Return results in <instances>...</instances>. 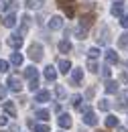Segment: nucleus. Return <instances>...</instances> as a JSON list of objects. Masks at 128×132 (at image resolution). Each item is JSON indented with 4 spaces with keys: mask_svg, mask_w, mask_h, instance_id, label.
Masks as SVG:
<instances>
[{
    "mask_svg": "<svg viewBox=\"0 0 128 132\" xmlns=\"http://www.w3.org/2000/svg\"><path fill=\"white\" fill-rule=\"evenodd\" d=\"M27 55L31 57L33 61H41V59H43V45H39V43H33V45H29Z\"/></svg>",
    "mask_w": 128,
    "mask_h": 132,
    "instance_id": "nucleus-1",
    "label": "nucleus"
},
{
    "mask_svg": "<svg viewBox=\"0 0 128 132\" xmlns=\"http://www.w3.org/2000/svg\"><path fill=\"white\" fill-rule=\"evenodd\" d=\"M8 87L12 89V92H20L22 89V79L18 77V75H8Z\"/></svg>",
    "mask_w": 128,
    "mask_h": 132,
    "instance_id": "nucleus-2",
    "label": "nucleus"
},
{
    "mask_svg": "<svg viewBox=\"0 0 128 132\" xmlns=\"http://www.w3.org/2000/svg\"><path fill=\"white\" fill-rule=\"evenodd\" d=\"M22 43H25V41H22V37H20L18 33H12L10 37H8V47H12V49H20Z\"/></svg>",
    "mask_w": 128,
    "mask_h": 132,
    "instance_id": "nucleus-3",
    "label": "nucleus"
},
{
    "mask_svg": "<svg viewBox=\"0 0 128 132\" xmlns=\"http://www.w3.org/2000/svg\"><path fill=\"white\" fill-rule=\"evenodd\" d=\"M98 43H100V45H108V43H110V29H108V27H102V29H100Z\"/></svg>",
    "mask_w": 128,
    "mask_h": 132,
    "instance_id": "nucleus-4",
    "label": "nucleus"
},
{
    "mask_svg": "<svg viewBox=\"0 0 128 132\" xmlns=\"http://www.w3.org/2000/svg\"><path fill=\"white\" fill-rule=\"evenodd\" d=\"M47 24H49L51 31H59V29H63V18L61 16H51Z\"/></svg>",
    "mask_w": 128,
    "mask_h": 132,
    "instance_id": "nucleus-5",
    "label": "nucleus"
},
{
    "mask_svg": "<svg viewBox=\"0 0 128 132\" xmlns=\"http://www.w3.org/2000/svg\"><path fill=\"white\" fill-rule=\"evenodd\" d=\"M83 122L90 124V126H96L98 124V118H96V114L92 112V108H87V110L83 112Z\"/></svg>",
    "mask_w": 128,
    "mask_h": 132,
    "instance_id": "nucleus-6",
    "label": "nucleus"
},
{
    "mask_svg": "<svg viewBox=\"0 0 128 132\" xmlns=\"http://www.w3.org/2000/svg\"><path fill=\"white\" fill-rule=\"evenodd\" d=\"M57 122H59V126L63 128V130H67V128H71V116L69 114H59V118H57Z\"/></svg>",
    "mask_w": 128,
    "mask_h": 132,
    "instance_id": "nucleus-7",
    "label": "nucleus"
},
{
    "mask_svg": "<svg viewBox=\"0 0 128 132\" xmlns=\"http://www.w3.org/2000/svg\"><path fill=\"white\" fill-rule=\"evenodd\" d=\"M116 106H118L120 110L128 108V89H124V92H120V94H118V102H116Z\"/></svg>",
    "mask_w": 128,
    "mask_h": 132,
    "instance_id": "nucleus-8",
    "label": "nucleus"
},
{
    "mask_svg": "<svg viewBox=\"0 0 128 132\" xmlns=\"http://www.w3.org/2000/svg\"><path fill=\"white\" fill-rule=\"evenodd\" d=\"M69 79H71V83H73V85H79V83H81V79H83V71H81L79 67H75Z\"/></svg>",
    "mask_w": 128,
    "mask_h": 132,
    "instance_id": "nucleus-9",
    "label": "nucleus"
},
{
    "mask_svg": "<svg viewBox=\"0 0 128 132\" xmlns=\"http://www.w3.org/2000/svg\"><path fill=\"white\" fill-rule=\"evenodd\" d=\"M94 20H96V16H94V14H83V16H81V20H79V24L83 27V29H87V31H90V27L94 24Z\"/></svg>",
    "mask_w": 128,
    "mask_h": 132,
    "instance_id": "nucleus-10",
    "label": "nucleus"
},
{
    "mask_svg": "<svg viewBox=\"0 0 128 132\" xmlns=\"http://www.w3.org/2000/svg\"><path fill=\"white\" fill-rule=\"evenodd\" d=\"M106 63H108V65L118 63V53H116L114 49H108V51H106Z\"/></svg>",
    "mask_w": 128,
    "mask_h": 132,
    "instance_id": "nucleus-11",
    "label": "nucleus"
},
{
    "mask_svg": "<svg viewBox=\"0 0 128 132\" xmlns=\"http://www.w3.org/2000/svg\"><path fill=\"white\" fill-rule=\"evenodd\" d=\"M55 77H57V69L53 65H47L45 67V79L47 81H55Z\"/></svg>",
    "mask_w": 128,
    "mask_h": 132,
    "instance_id": "nucleus-12",
    "label": "nucleus"
},
{
    "mask_svg": "<svg viewBox=\"0 0 128 132\" xmlns=\"http://www.w3.org/2000/svg\"><path fill=\"white\" fill-rule=\"evenodd\" d=\"M2 22H4V27H8V29H14V27H16V16L10 12V14H6V16L2 18Z\"/></svg>",
    "mask_w": 128,
    "mask_h": 132,
    "instance_id": "nucleus-13",
    "label": "nucleus"
},
{
    "mask_svg": "<svg viewBox=\"0 0 128 132\" xmlns=\"http://www.w3.org/2000/svg\"><path fill=\"white\" fill-rule=\"evenodd\" d=\"M57 67H59V71H61V73H69L71 63H69L67 59H57Z\"/></svg>",
    "mask_w": 128,
    "mask_h": 132,
    "instance_id": "nucleus-14",
    "label": "nucleus"
},
{
    "mask_svg": "<svg viewBox=\"0 0 128 132\" xmlns=\"http://www.w3.org/2000/svg\"><path fill=\"white\" fill-rule=\"evenodd\" d=\"M25 75H27V79L31 81V79H37V75H39V71H37V67L35 65H29L25 69Z\"/></svg>",
    "mask_w": 128,
    "mask_h": 132,
    "instance_id": "nucleus-15",
    "label": "nucleus"
},
{
    "mask_svg": "<svg viewBox=\"0 0 128 132\" xmlns=\"http://www.w3.org/2000/svg\"><path fill=\"white\" fill-rule=\"evenodd\" d=\"M104 87H106V94H116V92H118V81H114V79H108Z\"/></svg>",
    "mask_w": 128,
    "mask_h": 132,
    "instance_id": "nucleus-16",
    "label": "nucleus"
},
{
    "mask_svg": "<svg viewBox=\"0 0 128 132\" xmlns=\"http://www.w3.org/2000/svg\"><path fill=\"white\" fill-rule=\"evenodd\" d=\"M35 100H37V102H41V104H45V102H49V100H51V94H49L47 89H43V92H37Z\"/></svg>",
    "mask_w": 128,
    "mask_h": 132,
    "instance_id": "nucleus-17",
    "label": "nucleus"
},
{
    "mask_svg": "<svg viewBox=\"0 0 128 132\" xmlns=\"http://www.w3.org/2000/svg\"><path fill=\"white\" fill-rule=\"evenodd\" d=\"M106 126L108 128H118V118L114 114H108L106 116Z\"/></svg>",
    "mask_w": 128,
    "mask_h": 132,
    "instance_id": "nucleus-18",
    "label": "nucleus"
},
{
    "mask_svg": "<svg viewBox=\"0 0 128 132\" xmlns=\"http://www.w3.org/2000/svg\"><path fill=\"white\" fill-rule=\"evenodd\" d=\"M4 8L8 10V14H10V12L14 14L16 8H18V2H16V0H8V2H4Z\"/></svg>",
    "mask_w": 128,
    "mask_h": 132,
    "instance_id": "nucleus-19",
    "label": "nucleus"
},
{
    "mask_svg": "<svg viewBox=\"0 0 128 132\" xmlns=\"http://www.w3.org/2000/svg\"><path fill=\"white\" fill-rule=\"evenodd\" d=\"M69 51H71V43H69L67 39L59 41V53H69Z\"/></svg>",
    "mask_w": 128,
    "mask_h": 132,
    "instance_id": "nucleus-20",
    "label": "nucleus"
},
{
    "mask_svg": "<svg viewBox=\"0 0 128 132\" xmlns=\"http://www.w3.org/2000/svg\"><path fill=\"white\" fill-rule=\"evenodd\" d=\"M55 96H57V100H59V102L67 98V92H65L63 85H57V87H55Z\"/></svg>",
    "mask_w": 128,
    "mask_h": 132,
    "instance_id": "nucleus-21",
    "label": "nucleus"
},
{
    "mask_svg": "<svg viewBox=\"0 0 128 132\" xmlns=\"http://www.w3.org/2000/svg\"><path fill=\"white\" fill-rule=\"evenodd\" d=\"M61 8L65 10V14H67L69 18L75 16V4H73V2H71V4H65V6H61Z\"/></svg>",
    "mask_w": 128,
    "mask_h": 132,
    "instance_id": "nucleus-22",
    "label": "nucleus"
},
{
    "mask_svg": "<svg viewBox=\"0 0 128 132\" xmlns=\"http://www.w3.org/2000/svg\"><path fill=\"white\" fill-rule=\"evenodd\" d=\"M73 33H75V37H77V39H85V37H87V29H83L81 24H77Z\"/></svg>",
    "mask_w": 128,
    "mask_h": 132,
    "instance_id": "nucleus-23",
    "label": "nucleus"
},
{
    "mask_svg": "<svg viewBox=\"0 0 128 132\" xmlns=\"http://www.w3.org/2000/svg\"><path fill=\"white\" fill-rule=\"evenodd\" d=\"M4 112H6V114H10L12 118H14V116H16V108H14V104H12V102H6V104H4Z\"/></svg>",
    "mask_w": 128,
    "mask_h": 132,
    "instance_id": "nucleus-24",
    "label": "nucleus"
},
{
    "mask_svg": "<svg viewBox=\"0 0 128 132\" xmlns=\"http://www.w3.org/2000/svg\"><path fill=\"white\" fill-rule=\"evenodd\" d=\"M10 63H12V65H22V55H20V53H12V55H10Z\"/></svg>",
    "mask_w": 128,
    "mask_h": 132,
    "instance_id": "nucleus-25",
    "label": "nucleus"
},
{
    "mask_svg": "<svg viewBox=\"0 0 128 132\" xmlns=\"http://www.w3.org/2000/svg\"><path fill=\"white\" fill-rule=\"evenodd\" d=\"M81 104H83V98H81V96H77V94H75V96H71V106H73V108H77V110H79Z\"/></svg>",
    "mask_w": 128,
    "mask_h": 132,
    "instance_id": "nucleus-26",
    "label": "nucleus"
},
{
    "mask_svg": "<svg viewBox=\"0 0 128 132\" xmlns=\"http://www.w3.org/2000/svg\"><path fill=\"white\" fill-rule=\"evenodd\" d=\"M98 108H100L102 112H108V110H110V102H108V98L100 100V104H98Z\"/></svg>",
    "mask_w": 128,
    "mask_h": 132,
    "instance_id": "nucleus-27",
    "label": "nucleus"
},
{
    "mask_svg": "<svg viewBox=\"0 0 128 132\" xmlns=\"http://www.w3.org/2000/svg\"><path fill=\"white\" fill-rule=\"evenodd\" d=\"M87 69H90L92 73H98V71H100V67H98L96 59H90V61H87Z\"/></svg>",
    "mask_w": 128,
    "mask_h": 132,
    "instance_id": "nucleus-28",
    "label": "nucleus"
},
{
    "mask_svg": "<svg viewBox=\"0 0 128 132\" xmlns=\"http://www.w3.org/2000/svg\"><path fill=\"white\" fill-rule=\"evenodd\" d=\"M37 118L43 120V122H47L49 120V110H37Z\"/></svg>",
    "mask_w": 128,
    "mask_h": 132,
    "instance_id": "nucleus-29",
    "label": "nucleus"
},
{
    "mask_svg": "<svg viewBox=\"0 0 128 132\" xmlns=\"http://www.w3.org/2000/svg\"><path fill=\"white\" fill-rule=\"evenodd\" d=\"M112 14H114V16H118V18L124 16V8H122L120 4H118V6H114V8H112Z\"/></svg>",
    "mask_w": 128,
    "mask_h": 132,
    "instance_id": "nucleus-30",
    "label": "nucleus"
},
{
    "mask_svg": "<svg viewBox=\"0 0 128 132\" xmlns=\"http://www.w3.org/2000/svg\"><path fill=\"white\" fill-rule=\"evenodd\" d=\"M118 45H120V47H128V31L118 39Z\"/></svg>",
    "mask_w": 128,
    "mask_h": 132,
    "instance_id": "nucleus-31",
    "label": "nucleus"
},
{
    "mask_svg": "<svg viewBox=\"0 0 128 132\" xmlns=\"http://www.w3.org/2000/svg\"><path fill=\"white\" fill-rule=\"evenodd\" d=\"M39 4H41L39 0H27V4H25V6H27V8H31V10H35V8H39Z\"/></svg>",
    "mask_w": 128,
    "mask_h": 132,
    "instance_id": "nucleus-32",
    "label": "nucleus"
},
{
    "mask_svg": "<svg viewBox=\"0 0 128 132\" xmlns=\"http://www.w3.org/2000/svg\"><path fill=\"white\" fill-rule=\"evenodd\" d=\"M35 132H51L47 124H35Z\"/></svg>",
    "mask_w": 128,
    "mask_h": 132,
    "instance_id": "nucleus-33",
    "label": "nucleus"
},
{
    "mask_svg": "<svg viewBox=\"0 0 128 132\" xmlns=\"http://www.w3.org/2000/svg\"><path fill=\"white\" fill-rule=\"evenodd\" d=\"M102 73H104V77H106V79H110V75H112V69H110V65H108V63L102 67Z\"/></svg>",
    "mask_w": 128,
    "mask_h": 132,
    "instance_id": "nucleus-34",
    "label": "nucleus"
},
{
    "mask_svg": "<svg viewBox=\"0 0 128 132\" xmlns=\"http://www.w3.org/2000/svg\"><path fill=\"white\" fill-rule=\"evenodd\" d=\"M29 89H31V92H37V89H39V79H31V81H29Z\"/></svg>",
    "mask_w": 128,
    "mask_h": 132,
    "instance_id": "nucleus-35",
    "label": "nucleus"
},
{
    "mask_svg": "<svg viewBox=\"0 0 128 132\" xmlns=\"http://www.w3.org/2000/svg\"><path fill=\"white\" fill-rule=\"evenodd\" d=\"M98 55H100V51H98L96 47H94V49H90V51H87V57H90V59H98Z\"/></svg>",
    "mask_w": 128,
    "mask_h": 132,
    "instance_id": "nucleus-36",
    "label": "nucleus"
},
{
    "mask_svg": "<svg viewBox=\"0 0 128 132\" xmlns=\"http://www.w3.org/2000/svg\"><path fill=\"white\" fill-rule=\"evenodd\" d=\"M120 27H122V29H128V16H126V14L120 16Z\"/></svg>",
    "mask_w": 128,
    "mask_h": 132,
    "instance_id": "nucleus-37",
    "label": "nucleus"
},
{
    "mask_svg": "<svg viewBox=\"0 0 128 132\" xmlns=\"http://www.w3.org/2000/svg\"><path fill=\"white\" fill-rule=\"evenodd\" d=\"M94 96H96V89H94V87H87V92H85V98H87V100H92Z\"/></svg>",
    "mask_w": 128,
    "mask_h": 132,
    "instance_id": "nucleus-38",
    "label": "nucleus"
},
{
    "mask_svg": "<svg viewBox=\"0 0 128 132\" xmlns=\"http://www.w3.org/2000/svg\"><path fill=\"white\" fill-rule=\"evenodd\" d=\"M4 98H6V87L0 83V100H4Z\"/></svg>",
    "mask_w": 128,
    "mask_h": 132,
    "instance_id": "nucleus-39",
    "label": "nucleus"
},
{
    "mask_svg": "<svg viewBox=\"0 0 128 132\" xmlns=\"http://www.w3.org/2000/svg\"><path fill=\"white\" fill-rule=\"evenodd\" d=\"M0 71H8V63L0 59Z\"/></svg>",
    "mask_w": 128,
    "mask_h": 132,
    "instance_id": "nucleus-40",
    "label": "nucleus"
},
{
    "mask_svg": "<svg viewBox=\"0 0 128 132\" xmlns=\"http://www.w3.org/2000/svg\"><path fill=\"white\" fill-rule=\"evenodd\" d=\"M120 81L128 85V73H124V71H122V75H120Z\"/></svg>",
    "mask_w": 128,
    "mask_h": 132,
    "instance_id": "nucleus-41",
    "label": "nucleus"
},
{
    "mask_svg": "<svg viewBox=\"0 0 128 132\" xmlns=\"http://www.w3.org/2000/svg\"><path fill=\"white\" fill-rule=\"evenodd\" d=\"M71 2H73V0H57V4H59V6H65V4H71Z\"/></svg>",
    "mask_w": 128,
    "mask_h": 132,
    "instance_id": "nucleus-42",
    "label": "nucleus"
},
{
    "mask_svg": "<svg viewBox=\"0 0 128 132\" xmlns=\"http://www.w3.org/2000/svg\"><path fill=\"white\" fill-rule=\"evenodd\" d=\"M29 22H31V16H29V14H25V16H22V24H27V27H29Z\"/></svg>",
    "mask_w": 128,
    "mask_h": 132,
    "instance_id": "nucleus-43",
    "label": "nucleus"
},
{
    "mask_svg": "<svg viewBox=\"0 0 128 132\" xmlns=\"http://www.w3.org/2000/svg\"><path fill=\"white\" fill-rule=\"evenodd\" d=\"M8 124V120H6V116H0V126H6Z\"/></svg>",
    "mask_w": 128,
    "mask_h": 132,
    "instance_id": "nucleus-44",
    "label": "nucleus"
},
{
    "mask_svg": "<svg viewBox=\"0 0 128 132\" xmlns=\"http://www.w3.org/2000/svg\"><path fill=\"white\" fill-rule=\"evenodd\" d=\"M118 132H128V128H122V126H118Z\"/></svg>",
    "mask_w": 128,
    "mask_h": 132,
    "instance_id": "nucleus-45",
    "label": "nucleus"
},
{
    "mask_svg": "<svg viewBox=\"0 0 128 132\" xmlns=\"http://www.w3.org/2000/svg\"><path fill=\"white\" fill-rule=\"evenodd\" d=\"M112 2H118V4H122V2H124V0H112Z\"/></svg>",
    "mask_w": 128,
    "mask_h": 132,
    "instance_id": "nucleus-46",
    "label": "nucleus"
},
{
    "mask_svg": "<svg viewBox=\"0 0 128 132\" xmlns=\"http://www.w3.org/2000/svg\"><path fill=\"white\" fill-rule=\"evenodd\" d=\"M57 132H63V130H57Z\"/></svg>",
    "mask_w": 128,
    "mask_h": 132,
    "instance_id": "nucleus-47",
    "label": "nucleus"
},
{
    "mask_svg": "<svg viewBox=\"0 0 128 132\" xmlns=\"http://www.w3.org/2000/svg\"><path fill=\"white\" fill-rule=\"evenodd\" d=\"M126 67H128V61H126Z\"/></svg>",
    "mask_w": 128,
    "mask_h": 132,
    "instance_id": "nucleus-48",
    "label": "nucleus"
}]
</instances>
